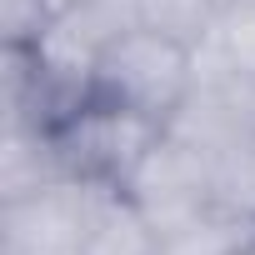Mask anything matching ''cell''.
I'll return each mask as SVG.
<instances>
[{
    "label": "cell",
    "mask_w": 255,
    "mask_h": 255,
    "mask_svg": "<svg viewBox=\"0 0 255 255\" xmlns=\"http://www.w3.org/2000/svg\"><path fill=\"white\" fill-rule=\"evenodd\" d=\"M135 25H140V0H75V5L45 15L40 35L20 50L35 70L50 120L95 90V70L105 50Z\"/></svg>",
    "instance_id": "cell-1"
},
{
    "label": "cell",
    "mask_w": 255,
    "mask_h": 255,
    "mask_svg": "<svg viewBox=\"0 0 255 255\" xmlns=\"http://www.w3.org/2000/svg\"><path fill=\"white\" fill-rule=\"evenodd\" d=\"M50 135L70 175L95 185H125L145 150L165 135V125L110 95H85L50 120Z\"/></svg>",
    "instance_id": "cell-2"
},
{
    "label": "cell",
    "mask_w": 255,
    "mask_h": 255,
    "mask_svg": "<svg viewBox=\"0 0 255 255\" xmlns=\"http://www.w3.org/2000/svg\"><path fill=\"white\" fill-rule=\"evenodd\" d=\"M190 85H195V50L160 30L135 25L105 50L90 95H110L120 105L170 125V115L190 100Z\"/></svg>",
    "instance_id": "cell-3"
},
{
    "label": "cell",
    "mask_w": 255,
    "mask_h": 255,
    "mask_svg": "<svg viewBox=\"0 0 255 255\" xmlns=\"http://www.w3.org/2000/svg\"><path fill=\"white\" fill-rule=\"evenodd\" d=\"M120 190L150 215V225H155L160 235L190 225L200 210L215 205L210 160H205L195 145H185L180 135H170V130L145 150V160L130 170V180H125Z\"/></svg>",
    "instance_id": "cell-4"
},
{
    "label": "cell",
    "mask_w": 255,
    "mask_h": 255,
    "mask_svg": "<svg viewBox=\"0 0 255 255\" xmlns=\"http://www.w3.org/2000/svg\"><path fill=\"white\" fill-rule=\"evenodd\" d=\"M95 180L60 175L0 210V255H80Z\"/></svg>",
    "instance_id": "cell-5"
},
{
    "label": "cell",
    "mask_w": 255,
    "mask_h": 255,
    "mask_svg": "<svg viewBox=\"0 0 255 255\" xmlns=\"http://www.w3.org/2000/svg\"><path fill=\"white\" fill-rule=\"evenodd\" d=\"M80 255H165V235L120 185H95Z\"/></svg>",
    "instance_id": "cell-6"
},
{
    "label": "cell",
    "mask_w": 255,
    "mask_h": 255,
    "mask_svg": "<svg viewBox=\"0 0 255 255\" xmlns=\"http://www.w3.org/2000/svg\"><path fill=\"white\" fill-rule=\"evenodd\" d=\"M60 175H70V170H65V160L55 150L50 120L5 115V145H0V190H5V200L30 195V190H40Z\"/></svg>",
    "instance_id": "cell-7"
},
{
    "label": "cell",
    "mask_w": 255,
    "mask_h": 255,
    "mask_svg": "<svg viewBox=\"0 0 255 255\" xmlns=\"http://www.w3.org/2000/svg\"><path fill=\"white\" fill-rule=\"evenodd\" d=\"M250 250H255V215H240L230 205H210L190 225L165 235V255H250Z\"/></svg>",
    "instance_id": "cell-8"
},
{
    "label": "cell",
    "mask_w": 255,
    "mask_h": 255,
    "mask_svg": "<svg viewBox=\"0 0 255 255\" xmlns=\"http://www.w3.org/2000/svg\"><path fill=\"white\" fill-rule=\"evenodd\" d=\"M220 5L225 0H140V25L195 50V45L210 40V30L220 20Z\"/></svg>",
    "instance_id": "cell-9"
},
{
    "label": "cell",
    "mask_w": 255,
    "mask_h": 255,
    "mask_svg": "<svg viewBox=\"0 0 255 255\" xmlns=\"http://www.w3.org/2000/svg\"><path fill=\"white\" fill-rule=\"evenodd\" d=\"M210 45L235 75L255 85V0H225L220 20L210 30Z\"/></svg>",
    "instance_id": "cell-10"
},
{
    "label": "cell",
    "mask_w": 255,
    "mask_h": 255,
    "mask_svg": "<svg viewBox=\"0 0 255 255\" xmlns=\"http://www.w3.org/2000/svg\"><path fill=\"white\" fill-rule=\"evenodd\" d=\"M45 5V15H55V10H65V5H75V0H40Z\"/></svg>",
    "instance_id": "cell-11"
}]
</instances>
